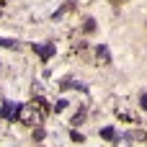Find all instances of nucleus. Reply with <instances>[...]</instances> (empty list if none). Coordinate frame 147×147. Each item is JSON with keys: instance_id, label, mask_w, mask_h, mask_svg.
<instances>
[{"instance_id": "f257e3e1", "label": "nucleus", "mask_w": 147, "mask_h": 147, "mask_svg": "<svg viewBox=\"0 0 147 147\" xmlns=\"http://www.w3.org/2000/svg\"><path fill=\"white\" fill-rule=\"evenodd\" d=\"M44 106H47V103H44V98L31 101V103H26V106H21V109H18L16 119H18L21 124H26V127H39V124L44 121V116H47V109H44Z\"/></svg>"}, {"instance_id": "f03ea898", "label": "nucleus", "mask_w": 147, "mask_h": 147, "mask_svg": "<svg viewBox=\"0 0 147 147\" xmlns=\"http://www.w3.org/2000/svg\"><path fill=\"white\" fill-rule=\"evenodd\" d=\"M16 114H18V106L10 103V101H5L3 109H0V119H16Z\"/></svg>"}, {"instance_id": "7ed1b4c3", "label": "nucleus", "mask_w": 147, "mask_h": 147, "mask_svg": "<svg viewBox=\"0 0 147 147\" xmlns=\"http://www.w3.org/2000/svg\"><path fill=\"white\" fill-rule=\"evenodd\" d=\"M34 52H36L41 59H49V57L54 54V47H52V44H34Z\"/></svg>"}, {"instance_id": "20e7f679", "label": "nucleus", "mask_w": 147, "mask_h": 147, "mask_svg": "<svg viewBox=\"0 0 147 147\" xmlns=\"http://www.w3.org/2000/svg\"><path fill=\"white\" fill-rule=\"evenodd\" d=\"M96 57H98V62H101V65H111V52H109V47H106V44H101V47L96 49Z\"/></svg>"}, {"instance_id": "39448f33", "label": "nucleus", "mask_w": 147, "mask_h": 147, "mask_svg": "<svg viewBox=\"0 0 147 147\" xmlns=\"http://www.w3.org/2000/svg\"><path fill=\"white\" fill-rule=\"evenodd\" d=\"M101 137H103V140H114V137H116L114 127H103V129H101Z\"/></svg>"}, {"instance_id": "423d86ee", "label": "nucleus", "mask_w": 147, "mask_h": 147, "mask_svg": "<svg viewBox=\"0 0 147 147\" xmlns=\"http://www.w3.org/2000/svg\"><path fill=\"white\" fill-rule=\"evenodd\" d=\"M0 47H5V49H16L18 41H13V39H0Z\"/></svg>"}, {"instance_id": "0eeeda50", "label": "nucleus", "mask_w": 147, "mask_h": 147, "mask_svg": "<svg viewBox=\"0 0 147 147\" xmlns=\"http://www.w3.org/2000/svg\"><path fill=\"white\" fill-rule=\"evenodd\" d=\"M67 106H70V103H67V101H65V98H59V101H57V106H54V111H57V114H59V111H65V109H67Z\"/></svg>"}, {"instance_id": "6e6552de", "label": "nucleus", "mask_w": 147, "mask_h": 147, "mask_svg": "<svg viewBox=\"0 0 147 147\" xmlns=\"http://www.w3.org/2000/svg\"><path fill=\"white\" fill-rule=\"evenodd\" d=\"M83 119H85V109H80V111L75 114V119H72V127H75V124H80Z\"/></svg>"}, {"instance_id": "1a4fd4ad", "label": "nucleus", "mask_w": 147, "mask_h": 147, "mask_svg": "<svg viewBox=\"0 0 147 147\" xmlns=\"http://www.w3.org/2000/svg\"><path fill=\"white\" fill-rule=\"evenodd\" d=\"M44 137H47V132H44L41 127H36V129H34V140L39 142V140H44Z\"/></svg>"}, {"instance_id": "9d476101", "label": "nucleus", "mask_w": 147, "mask_h": 147, "mask_svg": "<svg viewBox=\"0 0 147 147\" xmlns=\"http://www.w3.org/2000/svg\"><path fill=\"white\" fill-rule=\"evenodd\" d=\"M85 31H88V34H90V31H96V21H93V18H88V21H85Z\"/></svg>"}, {"instance_id": "9b49d317", "label": "nucleus", "mask_w": 147, "mask_h": 147, "mask_svg": "<svg viewBox=\"0 0 147 147\" xmlns=\"http://www.w3.org/2000/svg\"><path fill=\"white\" fill-rule=\"evenodd\" d=\"M70 137H72V140H75V142H83V134H80V132H72V134H70Z\"/></svg>"}, {"instance_id": "f8f14e48", "label": "nucleus", "mask_w": 147, "mask_h": 147, "mask_svg": "<svg viewBox=\"0 0 147 147\" xmlns=\"http://www.w3.org/2000/svg\"><path fill=\"white\" fill-rule=\"evenodd\" d=\"M140 106H142V109L147 111V96H142V98H140Z\"/></svg>"}, {"instance_id": "ddd939ff", "label": "nucleus", "mask_w": 147, "mask_h": 147, "mask_svg": "<svg viewBox=\"0 0 147 147\" xmlns=\"http://www.w3.org/2000/svg\"><path fill=\"white\" fill-rule=\"evenodd\" d=\"M114 3H121V0H114Z\"/></svg>"}]
</instances>
